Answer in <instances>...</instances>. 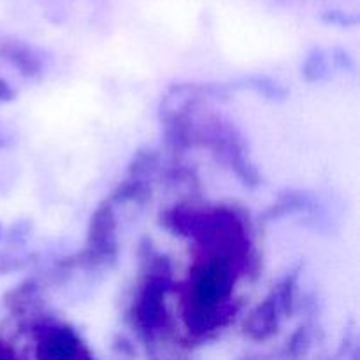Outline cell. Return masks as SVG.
I'll list each match as a JSON object with an SVG mask.
<instances>
[{
	"label": "cell",
	"instance_id": "7a4b0ae2",
	"mask_svg": "<svg viewBox=\"0 0 360 360\" xmlns=\"http://www.w3.org/2000/svg\"><path fill=\"white\" fill-rule=\"evenodd\" d=\"M39 360H94L79 338L62 326L46 327L37 336Z\"/></svg>",
	"mask_w": 360,
	"mask_h": 360
},
{
	"label": "cell",
	"instance_id": "6da1fadb",
	"mask_svg": "<svg viewBox=\"0 0 360 360\" xmlns=\"http://www.w3.org/2000/svg\"><path fill=\"white\" fill-rule=\"evenodd\" d=\"M236 285V269L225 252H207L193 267L186 290L188 320L197 329H210L220 322Z\"/></svg>",
	"mask_w": 360,
	"mask_h": 360
},
{
	"label": "cell",
	"instance_id": "3957f363",
	"mask_svg": "<svg viewBox=\"0 0 360 360\" xmlns=\"http://www.w3.org/2000/svg\"><path fill=\"white\" fill-rule=\"evenodd\" d=\"M0 360H18V359H16V355L9 350V348H6L0 345Z\"/></svg>",
	"mask_w": 360,
	"mask_h": 360
}]
</instances>
